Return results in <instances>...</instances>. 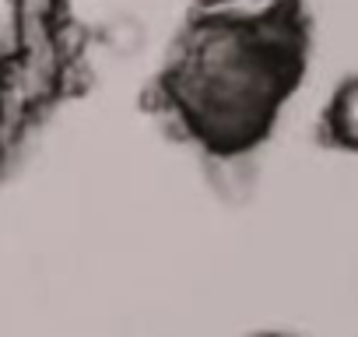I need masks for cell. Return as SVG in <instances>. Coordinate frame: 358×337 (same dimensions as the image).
I'll use <instances>...</instances> for the list:
<instances>
[{"label":"cell","mask_w":358,"mask_h":337,"mask_svg":"<svg viewBox=\"0 0 358 337\" xmlns=\"http://www.w3.org/2000/svg\"><path fill=\"white\" fill-rule=\"evenodd\" d=\"M295 60V53L274 50L253 32L201 15L172 53L162 113L204 151L253 148L281 106Z\"/></svg>","instance_id":"6da1fadb"},{"label":"cell","mask_w":358,"mask_h":337,"mask_svg":"<svg viewBox=\"0 0 358 337\" xmlns=\"http://www.w3.org/2000/svg\"><path fill=\"white\" fill-rule=\"evenodd\" d=\"M201 15L243 32H260L281 22H295V0H211L201 4Z\"/></svg>","instance_id":"7a4b0ae2"},{"label":"cell","mask_w":358,"mask_h":337,"mask_svg":"<svg viewBox=\"0 0 358 337\" xmlns=\"http://www.w3.org/2000/svg\"><path fill=\"white\" fill-rule=\"evenodd\" d=\"M208 183L222 201H243L253 190V165L250 148L232 151H208Z\"/></svg>","instance_id":"3957f363"},{"label":"cell","mask_w":358,"mask_h":337,"mask_svg":"<svg viewBox=\"0 0 358 337\" xmlns=\"http://www.w3.org/2000/svg\"><path fill=\"white\" fill-rule=\"evenodd\" d=\"M95 43L113 60H134L144 50V43H148V29H144V22L134 11H113L95 29Z\"/></svg>","instance_id":"277c9868"},{"label":"cell","mask_w":358,"mask_h":337,"mask_svg":"<svg viewBox=\"0 0 358 337\" xmlns=\"http://www.w3.org/2000/svg\"><path fill=\"white\" fill-rule=\"evenodd\" d=\"M327 130L337 144L358 151V78L337 88V95L327 109Z\"/></svg>","instance_id":"5b68a950"},{"label":"cell","mask_w":358,"mask_h":337,"mask_svg":"<svg viewBox=\"0 0 358 337\" xmlns=\"http://www.w3.org/2000/svg\"><path fill=\"white\" fill-rule=\"evenodd\" d=\"M25 43V15L18 0H0V64L11 60Z\"/></svg>","instance_id":"8992f818"},{"label":"cell","mask_w":358,"mask_h":337,"mask_svg":"<svg viewBox=\"0 0 358 337\" xmlns=\"http://www.w3.org/2000/svg\"><path fill=\"white\" fill-rule=\"evenodd\" d=\"M22 15H25V32H39V29H57L64 22L67 0H18Z\"/></svg>","instance_id":"52a82bcc"},{"label":"cell","mask_w":358,"mask_h":337,"mask_svg":"<svg viewBox=\"0 0 358 337\" xmlns=\"http://www.w3.org/2000/svg\"><path fill=\"white\" fill-rule=\"evenodd\" d=\"M201 4H211V0H201Z\"/></svg>","instance_id":"ba28073f"}]
</instances>
